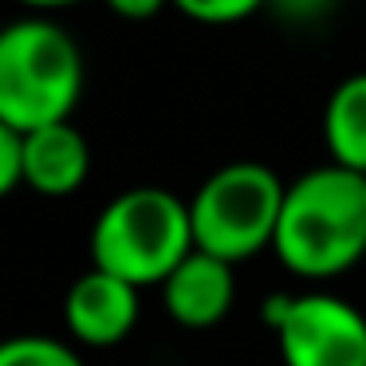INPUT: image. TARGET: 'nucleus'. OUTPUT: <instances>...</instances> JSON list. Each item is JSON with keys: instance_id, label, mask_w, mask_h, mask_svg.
Segmentation results:
<instances>
[{"instance_id": "obj_1", "label": "nucleus", "mask_w": 366, "mask_h": 366, "mask_svg": "<svg viewBox=\"0 0 366 366\" xmlns=\"http://www.w3.org/2000/svg\"><path fill=\"white\" fill-rule=\"evenodd\" d=\"M272 252L292 276L331 280L366 256V185L342 166H315L284 193Z\"/></svg>"}, {"instance_id": "obj_2", "label": "nucleus", "mask_w": 366, "mask_h": 366, "mask_svg": "<svg viewBox=\"0 0 366 366\" xmlns=\"http://www.w3.org/2000/svg\"><path fill=\"white\" fill-rule=\"evenodd\" d=\"M83 75V51L64 24L24 16L0 28V122L16 134L71 122Z\"/></svg>"}, {"instance_id": "obj_13", "label": "nucleus", "mask_w": 366, "mask_h": 366, "mask_svg": "<svg viewBox=\"0 0 366 366\" xmlns=\"http://www.w3.org/2000/svg\"><path fill=\"white\" fill-rule=\"evenodd\" d=\"M268 9L287 24H319L335 9V0H268Z\"/></svg>"}, {"instance_id": "obj_8", "label": "nucleus", "mask_w": 366, "mask_h": 366, "mask_svg": "<svg viewBox=\"0 0 366 366\" xmlns=\"http://www.w3.org/2000/svg\"><path fill=\"white\" fill-rule=\"evenodd\" d=\"M91 174V146L75 122H51L24 134V185L44 197H67Z\"/></svg>"}, {"instance_id": "obj_9", "label": "nucleus", "mask_w": 366, "mask_h": 366, "mask_svg": "<svg viewBox=\"0 0 366 366\" xmlns=\"http://www.w3.org/2000/svg\"><path fill=\"white\" fill-rule=\"evenodd\" d=\"M323 142L335 166L350 169V174H366V71L347 75L327 95Z\"/></svg>"}, {"instance_id": "obj_17", "label": "nucleus", "mask_w": 366, "mask_h": 366, "mask_svg": "<svg viewBox=\"0 0 366 366\" xmlns=\"http://www.w3.org/2000/svg\"><path fill=\"white\" fill-rule=\"evenodd\" d=\"M362 185H366V174H362Z\"/></svg>"}, {"instance_id": "obj_10", "label": "nucleus", "mask_w": 366, "mask_h": 366, "mask_svg": "<svg viewBox=\"0 0 366 366\" xmlns=\"http://www.w3.org/2000/svg\"><path fill=\"white\" fill-rule=\"evenodd\" d=\"M0 366H83V358L51 335H9L0 339Z\"/></svg>"}, {"instance_id": "obj_11", "label": "nucleus", "mask_w": 366, "mask_h": 366, "mask_svg": "<svg viewBox=\"0 0 366 366\" xmlns=\"http://www.w3.org/2000/svg\"><path fill=\"white\" fill-rule=\"evenodd\" d=\"M169 4L193 24L224 28V24H240V20L256 16L268 0H169Z\"/></svg>"}, {"instance_id": "obj_3", "label": "nucleus", "mask_w": 366, "mask_h": 366, "mask_svg": "<svg viewBox=\"0 0 366 366\" xmlns=\"http://www.w3.org/2000/svg\"><path fill=\"white\" fill-rule=\"evenodd\" d=\"M91 268L134 284H166L177 264L193 252L189 201L162 185H134L107 201L91 224Z\"/></svg>"}, {"instance_id": "obj_6", "label": "nucleus", "mask_w": 366, "mask_h": 366, "mask_svg": "<svg viewBox=\"0 0 366 366\" xmlns=\"http://www.w3.org/2000/svg\"><path fill=\"white\" fill-rule=\"evenodd\" d=\"M138 287L119 276L91 268L67 287L64 295V327L83 347H114L138 323Z\"/></svg>"}, {"instance_id": "obj_15", "label": "nucleus", "mask_w": 366, "mask_h": 366, "mask_svg": "<svg viewBox=\"0 0 366 366\" xmlns=\"http://www.w3.org/2000/svg\"><path fill=\"white\" fill-rule=\"evenodd\" d=\"M292 303H295V295H292V292H272V295H264V303H260V319H264V327H272V331H276V327L287 319Z\"/></svg>"}, {"instance_id": "obj_12", "label": "nucleus", "mask_w": 366, "mask_h": 366, "mask_svg": "<svg viewBox=\"0 0 366 366\" xmlns=\"http://www.w3.org/2000/svg\"><path fill=\"white\" fill-rule=\"evenodd\" d=\"M16 185H24V134L0 122V201Z\"/></svg>"}, {"instance_id": "obj_4", "label": "nucleus", "mask_w": 366, "mask_h": 366, "mask_svg": "<svg viewBox=\"0 0 366 366\" xmlns=\"http://www.w3.org/2000/svg\"><path fill=\"white\" fill-rule=\"evenodd\" d=\"M287 185L264 162H229L213 169L189 197L193 244L224 264L272 248Z\"/></svg>"}, {"instance_id": "obj_16", "label": "nucleus", "mask_w": 366, "mask_h": 366, "mask_svg": "<svg viewBox=\"0 0 366 366\" xmlns=\"http://www.w3.org/2000/svg\"><path fill=\"white\" fill-rule=\"evenodd\" d=\"M28 9H67V4H79V0H20Z\"/></svg>"}, {"instance_id": "obj_14", "label": "nucleus", "mask_w": 366, "mask_h": 366, "mask_svg": "<svg viewBox=\"0 0 366 366\" xmlns=\"http://www.w3.org/2000/svg\"><path fill=\"white\" fill-rule=\"evenodd\" d=\"M166 4H169V0H107V9H111L114 16H119V20H134V24L154 20Z\"/></svg>"}, {"instance_id": "obj_5", "label": "nucleus", "mask_w": 366, "mask_h": 366, "mask_svg": "<svg viewBox=\"0 0 366 366\" xmlns=\"http://www.w3.org/2000/svg\"><path fill=\"white\" fill-rule=\"evenodd\" d=\"M272 335L284 366H366V315L339 295H295Z\"/></svg>"}, {"instance_id": "obj_7", "label": "nucleus", "mask_w": 366, "mask_h": 366, "mask_svg": "<svg viewBox=\"0 0 366 366\" xmlns=\"http://www.w3.org/2000/svg\"><path fill=\"white\" fill-rule=\"evenodd\" d=\"M232 300H237L232 264L217 260L209 252H197V248L162 284V307L185 331H209V327H217L232 311Z\"/></svg>"}]
</instances>
